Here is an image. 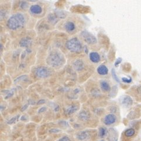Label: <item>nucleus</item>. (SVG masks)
<instances>
[{"label": "nucleus", "instance_id": "obj_13", "mask_svg": "<svg viewBox=\"0 0 141 141\" xmlns=\"http://www.w3.org/2000/svg\"><path fill=\"white\" fill-rule=\"evenodd\" d=\"M97 72L100 75H106L108 74V70L107 67L105 65H100V66L97 68Z\"/></svg>", "mask_w": 141, "mask_h": 141}, {"label": "nucleus", "instance_id": "obj_34", "mask_svg": "<svg viewBox=\"0 0 141 141\" xmlns=\"http://www.w3.org/2000/svg\"><path fill=\"white\" fill-rule=\"evenodd\" d=\"M100 141H105V140H100Z\"/></svg>", "mask_w": 141, "mask_h": 141}, {"label": "nucleus", "instance_id": "obj_1", "mask_svg": "<svg viewBox=\"0 0 141 141\" xmlns=\"http://www.w3.org/2000/svg\"><path fill=\"white\" fill-rule=\"evenodd\" d=\"M25 24V19L21 14H16L9 18L7 22V26L11 30H15L22 28Z\"/></svg>", "mask_w": 141, "mask_h": 141}, {"label": "nucleus", "instance_id": "obj_17", "mask_svg": "<svg viewBox=\"0 0 141 141\" xmlns=\"http://www.w3.org/2000/svg\"><path fill=\"white\" fill-rule=\"evenodd\" d=\"M100 86L101 89L103 90V91H108L110 90V84L108 83L105 82V81H102L100 82Z\"/></svg>", "mask_w": 141, "mask_h": 141}, {"label": "nucleus", "instance_id": "obj_28", "mask_svg": "<svg viewBox=\"0 0 141 141\" xmlns=\"http://www.w3.org/2000/svg\"><path fill=\"white\" fill-rule=\"evenodd\" d=\"M112 75H113V78H114L115 80H116L117 82H119V79H117V75H116V74H115V71H114V69L112 70Z\"/></svg>", "mask_w": 141, "mask_h": 141}, {"label": "nucleus", "instance_id": "obj_12", "mask_svg": "<svg viewBox=\"0 0 141 141\" xmlns=\"http://www.w3.org/2000/svg\"><path fill=\"white\" fill-rule=\"evenodd\" d=\"M73 65L75 69L77 70V71H80V70L84 69V63H83L81 60H77L74 63Z\"/></svg>", "mask_w": 141, "mask_h": 141}, {"label": "nucleus", "instance_id": "obj_22", "mask_svg": "<svg viewBox=\"0 0 141 141\" xmlns=\"http://www.w3.org/2000/svg\"><path fill=\"white\" fill-rule=\"evenodd\" d=\"M18 117V116H17V117H14L13 118H12L11 120H10L8 122V124H13V123H14L16 121V120H17V118Z\"/></svg>", "mask_w": 141, "mask_h": 141}, {"label": "nucleus", "instance_id": "obj_33", "mask_svg": "<svg viewBox=\"0 0 141 141\" xmlns=\"http://www.w3.org/2000/svg\"><path fill=\"white\" fill-rule=\"evenodd\" d=\"M29 104H32V105H34V104H35V102H34V101L32 102V100H31L29 101Z\"/></svg>", "mask_w": 141, "mask_h": 141}, {"label": "nucleus", "instance_id": "obj_9", "mask_svg": "<svg viewBox=\"0 0 141 141\" xmlns=\"http://www.w3.org/2000/svg\"><path fill=\"white\" fill-rule=\"evenodd\" d=\"M30 11L33 14H40L42 13V9L39 5H33L30 7Z\"/></svg>", "mask_w": 141, "mask_h": 141}, {"label": "nucleus", "instance_id": "obj_10", "mask_svg": "<svg viewBox=\"0 0 141 141\" xmlns=\"http://www.w3.org/2000/svg\"><path fill=\"white\" fill-rule=\"evenodd\" d=\"M90 59L93 63H98L100 60V56L97 52H91L90 54Z\"/></svg>", "mask_w": 141, "mask_h": 141}, {"label": "nucleus", "instance_id": "obj_15", "mask_svg": "<svg viewBox=\"0 0 141 141\" xmlns=\"http://www.w3.org/2000/svg\"><path fill=\"white\" fill-rule=\"evenodd\" d=\"M88 136V133L85 131H82L79 132L76 135V137L79 140H84L85 139H86Z\"/></svg>", "mask_w": 141, "mask_h": 141}, {"label": "nucleus", "instance_id": "obj_3", "mask_svg": "<svg viewBox=\"0 0 141 141\" xmlns=\"http://www.w3.org/2000/svg\"><path fill=\"white\" fill-rule=\"evenodd\" d=\"M66 46L68 50L73 53L80 52L82 49L81 42L77 37H73L69 40L66 42Z\"/></svg>", "mask_w": 141, "mask_h": 141}, {"label": "nucleus", "instance_id": "obj_18", "mask_svg": "<svg viewBox=\"0 0 141 141\" xmlns=\"http://www.w3.org/2000/svg\"><path fill=\"white\" fill-rule=\"evenodd\" d=\"M107 133V130L105 128L101 127L99 129V137L100 138H104Z\"/></svg>", "mask_w": 141, "mask_h": 141}, {"label": "nucleus", "instance_id": "obj_4", "mask_svg": "<svg viewBox=\"0 0 141 141\" xmlns=\"http://www.w3.org/2000/svg\"><path fill=\"white\" fill-rule=\"evenodd\" d=\"M35 73L37 77L45 79V78H47L50 76V74H51V71L48 68L44 66H41L36 68Z\"/></svg>", "mask_w": 141, "mask_h": 141}, {"label": "nucleus", "instance_id": "obj_24", "mask_svg": "<svg viewBox=\"0 0 141 141\" xmlns=\"http://www.w3.org/2000/svg\"><path fill=\"white\" fill-rule=\"evenodd\" d=\"M60 131V130L57 129H55V128H53V129H51L49 131V132L51 133H58Z\"/></svg>", "mask_w": 141, "mask_h": 141}, {"label": "nucleus", "instance_id": "obj_26", "mask_svg": "<svg viewBox=\"0 0 141 141\" xmlns=\"http://www.w3.org/2000/svg\"><path fill=\"white\" fill-rule=\"evenodd\" d=\"M25 78H26V75H22V76H20L19 77H18L16 80H15L14 83H17L18 82L20 81V80H21L22 79H25Z\"/></svg>", "mask_w": 141, "mask_h": 141}, {"label": "nucleus", "instance_id": "obj_7", "mask_svg": "<svg viewBox=\"0 0 141 141\" xmlns=\"http://www.w3.org/2000/svg\"><path fill=\"white\" fill-rule=\"evenodd\" d=\"M32 41L31 38L28 37H25L21 39L19 41V45L20 46L23 47H28L32 44Z\"/></svg>", "mask_w": 141, "mask_h": 141}, {"label": "nucleus", "instance_id": "obj_20", "mask_svg": "<svg viewBox=\"0 0 141 141\" xmlns=\"http://www.w3.org/2000/svg\"><path fill=\"white\" fill-rule=\"evenodd\" d=\"M48 19L49 21L52 22V24H56V22H57V20L56 19V17H55V15H52V14H50L49 17H48Z\"/></svg>", "mask_w": 141, "mask_h": 141}, {"label": "nucleus", "instance_id": "obj_6", "mask_svg": "<svg viewBox=\"0 0 141 141\" xmlns=\"http://www.w3.org/2000/svg\"><path fill=\"white\" fill-rule=\"evenodd\" d=\"M117 121V117L114 114H108L106 117H105L104 122L105 125H110L116 122Z\"/></svg>", "mask_w": 141, "mask_h": 141}, {"label": "nucleus", "instance_id": "obj_16", "mask_svg": "<svg viewBox=\"0 0 141 141\" xmlns=\"http://www.w3.org/2000/svg\"><path fill=\"white\" fill-rule=\"evenodd\" d=\"M64 28L67 31L72 32L75 29V25L72 22H67L64 25Z\"/></svg>", "mask_w": 141, "mask_h": 141}, {"label": "nucleus", "instance_id": "obj_14", "mask_svg": "<svg viewBox=\"0 0 141 141\" xmlns=\"http://www.w3.org/2000/svg\"><path fill=\"white\" fill-rule=\"evenodd\" d=\"M79 109V107L77 105H72L69 107H68L66 109V114L67 115L73 114L75 112H76Z\"/></svg>", "mask_w": 141, "mask_h": 141}, {"label": "nucleus", "instance_id": "obj_23", "mask_svg": "<svg viewBox=\"0 0 141 141\" xmlns=\"http://www.w3.org/2000/svg\"><path fill=\"white\" fill-rule=\"evenodd\" d=\"M28 6V4L27 2H22L21 5V8L22 9H26Z\"/></svg>", "mask_w": 141, "mask_h": 141}, {"label": "nucleus", "instance_id": "obj_2", "mask_svg": "<svg viewBox=\"0 0 141 141\" xmlns=\"http://www.w3.org/2000/svg\"><path fill=\"white\" fill-rule=\"evenodd\" d=\"M47 64L53 67H59L64 63V58L60 52H52L47 57Z\"/></svg>", "mask_w": 141, "mask_h": 141}, {"label": "nucleus", "instance_id": "obj_11", "mask_svg": "<svg viewBox=\"0 0 141 141\" xmlns=\"http://www.w3.org/2000/svg\"><path fill=\"white\" fill-rule=\"evenodd\" d=\"M122 104L125 107H129L132 104V100L131 98L129 96H124L123 97L122 100Z\"/></svg>", "mask_w": 141, "mask_h": 141}, {"label": "nucleus", "instance_id": "obj_35", "mask_svg": "<svg viewBox=\"0 0 141 141\" xmlns=\"http://www.w3.org/2000/svg\"><path fill=\"white\" fill-rule=\"evenodd\" d=\"M115 141H117V140H115Z\"/></svg>", "mask_w": 141, "mask_h": 141}, {"label": "nucleus", "instance_id": "obj_29", "mask_svg": "<svg viewBox=\"0 0 141 141\" xmlns=\"http://www.w3.org/2000/svg\"><path fill=\"white\" fill-rule=\"evenodd\" d=\"M58 141H70V140L69 138V137H62V138H60V139Z\"/></svg>", "mask_w": 141, "mask_h": 141}, {"label": "nucleus", "instance_id": "obj_27", "mask_svg": "<svg viewBox=\"0 0 141 141\" xmlns=\"http://www.w3.org/2000/svg\"><path fill=\"white\" fill-rule=\"evenodd\" d=\"M46 110H47V108L46 107H43L40 108V109L39 110L38 113H39V114H41V113H43V112H45Z\"/></svg>", "mask_w": 141, "mask_h": 141}, {"label": "nucleus", "instance_id": "obj_25", "mask_svg": "<svg viewBox=\"0 0 141 141\" xmlns=\"http://www.w3.org/2000/svg\"><path fill=\"white\" fill-rule=\"evenodd\" d=\"M122 81L125 83H131L132 81V79L131 78H129V79H128L127 77H124L122 79Z\"/></svg>", "mask_w": 141, "mask_h": 141}, {"label": "nucleus", "instance_id": "obj_30", "mask_svg": "<svg viewBox=\"0 0 141 141\" xmlns=\"http://www.w3.org/2000/svg\"><path fill=\"white\" fill-rule=\"evenodd\" d=\"M121 61H122V59H121V58H119V59H118L117 60V61H116V62H115V66H118V65L121 62Z\"/></svg>", "mask_w": 141, "mask_h": 141}, {"label": "nucleus", "instance_id": "obj_21", "mask_svg": "<svg viewBox=\"0 0 141 141\" xmlns=\"http://www.w3.org/2000/svg\"><path fill=\"white\" fill-rule=\"evenodd\" d=\"M56 15L57 17H59L60 18H65V17H66V15L64 13V12L62 11H57Z\"/></svg>", "mask_w": 141, "mask_h": 141}, {"label": "nucleus", "instance_id": "obj_19", "mask_svg": "<svg viewBox=\"0 0 141 141\" xmlns=\"http://www.w3.org/2000/svg\"><path fill=\"white\" fill-rule=\"evenodd\" d=\"M135 133V130L132 129V128H130V129H127L125 132V135L127 137H131L134 135Z\"/></svg>", "mask_w": 141, "mask_h": 141}, {"label": "nucleus", "instance_id": "obj_32", "mask_svg": "<svg viewBox=\"0 0 141 141\" xmlns=\"http://www.w3.org/2000/svg\"><path fill=\"white\" fill-rule=\"evenodd\" d=\"M28 107V105L25 104V105H24V106L21 108V111H24L25 110H26L27 109Z\"/></svg>", "mask_w": 141, "mask_h": 141}, {"label": "nucleus", "instance_id": "obj_8", "mask_svg": "<svg viewBox=\"0 0 141 141\" xmlns=\"http://www.w3.org/2000/svg\"><path fill=\"white\" fill-rule=\"evenodd\" d=\"M79 118L82 121H87L90 118V114L87 111L82 110L79 114Z\"/></svg>", "mask_w": 141, "mask_h": 141}, {"label": "nucleus", "instance_id": "obj_31", "mask_svg": "<svg viewBox=\"0 0 141 141\" xmlns=\"http://www.w3.org/2000/svg\"><path fill=\"white\" fill-rule=\"evenodd\" d=\"M45 100H40L38 102H37V105H41V104H44V103H45Z\"/></svg>", "mask_w": 141, "mask_h": 141}, {"label": "nucleus", "instance_id": "obj_5", "mask_svg": "<svg viewBox=\"0 0 141 141\" xmlns=\"http://www.w3.org/2000/svg\"><path fill=\"white\" fill-rule=\"evenodd\" d=\"M81 36L84 39V41L87 44L91 45L97 44V41L96 37L87 31H83L81 33Z\"/></svg>", "mask_w": 141, "mask_h": 141}]
</instances>
